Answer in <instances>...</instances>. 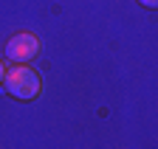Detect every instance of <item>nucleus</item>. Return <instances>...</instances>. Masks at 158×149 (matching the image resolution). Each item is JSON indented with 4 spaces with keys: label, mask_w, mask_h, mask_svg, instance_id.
<instances>
[{
    "label": "nucleus",
    "mask_w": 158,
    "mask_h": 149,
    "mask_svg": "<svg viewBox=\"0 0 158 149\" xmlns=\"http://www.w3.org/2000/svg\"><path fill=\"white\" fill-rule=\"evenodd\" d=\"M3 90L9 93L11 99L17 101H31L40 96V90H43V82H40L37 70L26 65H14L6 70V79H3Z\"/></svg>",
    "instance_id": "nucleus-1"
},
{
    "label": "nucleus",
    "mask_w": 158,
    "mask_h": 149,
    "mask_svg": "<svg viewBox=\"0 0 158 149\" xmlns=\"http://www.w3.org/2000/svg\"><path fill=\"white\" fill-rule=\"evenodd\" d=\"M6 70H9V65L0 59V84H3V79H6Z\"/></svg>",
    "instance_id": "nucleus-4"
},
{
    "label": "nucleus",
    "mask_w": 158,
    "mask_h": 149,
    "mask_svg": "<svg viewBox=\"0 0 158 149\" xmlns=\"http://www.w3.org/2000/svg\"><path fill=\"white\" fill-rule=\"evenodd\" d=\"M144 9H158V0H138Z\"/></svg>",
    "instance_id": "nucleus-3"
},
{
    "label": "nucleus",
    "mask_w": 158,
    "mask_h": 149,
    "mask_svg": "<svg viewBox=\"0 0 158 149\" xmlns=\"http://www.w3.org/2000/svg\"><path fill=\"white\" fill-rule=\"evenodd\" d=\"M37 53H40V40L34 34H28V31L14 34L6 42V59L11 65H26V62H31L37 57Z\"/></svg>",
    "instance_id": "nucleus-2"
}]
</instances>
